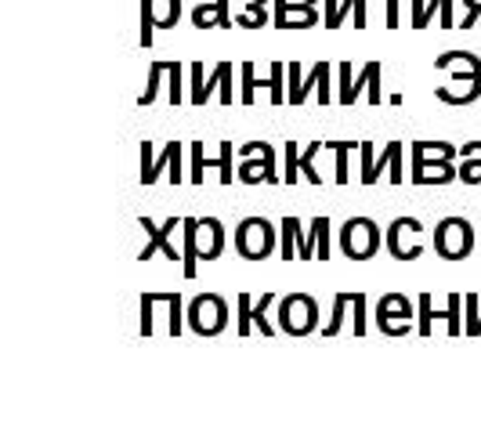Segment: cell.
<instances>
[{
	"instance_id": "6da1fadb",
	"label": "cell",
	"mask_w": 481,
	"mask_h": 434,
	"mask_svg": "<svg viewBox=\"0 0 481 434\" xmlns=\"http://www.w3.org/2000/svg\"><path fill=\"white\" fill-rule=\"evenodd\" d=\"M283 232H276V225L269 217H243L232 232V243H236V253L243 261H269L279 246Z\"/></svg>"
},
{
	"instance_id": "7a4b0ae2",
	"label": "cell",
	"mask_w": 481,
	"mask_h": 434,
	"mask_svg": "<svg viewBox=\"0 0 481 434\" xmlns=\"http://www.w3.org/2000/svg\"><path fill=\"white\" fill-rule=\"evenodd\" d=\"M185 322H188V330L199 334V337H218L228 326V301L221 293H199V297L188 301Z\"/></svg>"
},
{
	"instance_id": "3957f363",
	"label": "cell",
	"mask_w": 481,
	"mask_h": 434,
	"mask_svg": "<svg viewBox=\"0 0 481 434\" xmlns=\"http://www.w3.org/2000/svg\"><path fill=\"white\" fill-rule=\"evenodd\" d=\"M381 243H384V232H381V225L373 221V217H348V221L341 225V253L348 261L377 257Z\"/></svg>"
},
{
	"instance_id": "277c9868",
	"label": "cell",
	"mask_w": 481,
	"mask_h": 434,
	"mask_svg": "<svg viewBox=\"0 0 481 434\" xmlns=\"http://www.w3.org/2000/svg\"><path fill=\"white\" fill-rule=\"evenodd\" d=\"M474 246V225L467 217H442L435 225V253L442 261H467Z\"/></svg>"
},
{
	"instance_id": "5b68a950",
	"label": "cell",
	"mask_w": 481,
	"mask_h": 434,
	"mask_svg": "<svg viewBox=\"0 0 481 434\" xmlns=\"http://www.w3.org/2000/svg\"><path fill=\"white\" fill-rule=\"evenodd\" d=\"M239 171L236 178L243 185H276L279 174H276V149L269 141H246L239 145Z\"/></svg>"
},
{
	"instance_id": "8992f818",
	"label": "cell",
	"mask_w": 481,
	"mask_h": 434,
	"mask_svg": "<svg viewBox=\"0 0 481 434\" xmlns=\"http://www.w3.org/2000/svg\"><path fill=\"white\" fill-rule=\"evenodd\" d=\"M318 326V304L311 293H290L279 301V330L290 337H308Z\"/></svg>"
},
{
	"instance_id": "52a82bcc",
	"label": "cell",
	"mask_w": 481,
	"mask_h": 434,
	"mask_svg": "<svg viewBox=\"0 0 481 434\" xmlns=\"http://www.w3.org/2000/svg\"><path fill=\"white\" fill-rule=\"evenodd\" d=\"M181 221L185 217H167V225H156L152 217H138V225L145 229V239H148V246L138 253V261L145 264V261H152V253H164L171 264H185V250L174 246V232L181 229Z\"/></svg>"
},
{
	"instance_id": "ba28073f",
	"label": "cell",
	"mask_w": 481,
	"mask_h": 434,
	"mask_svg": "<svg viewBox=\"0 0 481 434\" xmlns=\"http://www.w3.org/2000/svg\"><path fill=\"white\" fill-rule=\"evenodd\" d=\"M420 236H423V221L420 217H398V221L388 229V236H384V243H388V253L395 257V261H416L420 253H423V243H420Z\"/></svg>"
},
{
	"instance_id": "9c48e42d",
	"label": "cell",
	"mask_w": 481,
	"mask_h": 434,
	"mask_svg": "<svg viewBox=\"0 0 481 434\" xmlns=\"http://www.w3.org/2000/svg\"><path fill=\"white\" fill-rule=\"evenodd\" d=\"M181 22V0H141V47H152L156 29H174Z\"/></svg>"
},
{
	"instance_id": "30bf717a",
	"label": "cell",
	"mask_w": 481,
	"mask_h": 434,
	"mask_svg": "<svg viewBox=\"0 0 481 434\" xmlns=\"http://www.w3.org/2000/svg\"><path fill=\"white\" fill-rule=\"evenodd\" d=\"M460 171L453 167V159L449 156H427V152H413V185L427 189V185H449L456 181Z\"/></svg>"
},
{
	"instance_id": "8fae6325",
	"label": "cell",
	"mask_w": 481,
	"mask_h": 434,
	"mask_svg": "<svg viewBox=\"0 0 481 434\" xmlns=\"http://www.w3.org/2000/svg\"><path fill=\"white\" fill-rule=\"evenodd\" d=\"M435 69L438 73H449L460 87L481 80V59H477V54H470V51H442L438 59H435Z\"/></svg>"
},
{
	"instance_id": "7c38bea8",
	"label": "cell",
	"mask_w": 481,
	"mask_h": 434,
	"mask_svg": "<svg viewBox=\"0 0 481 434\" xmlns=\"http://www.w3.org/2000/svg\"><path fill=\"white\" fill-rule=\"evenodd\" d=\"M196 253L199 261H218L225 253V225L218 217H196Z\"/></svg>"
},
{
	"instance_id": "4fadbf2b",
	"label": "cell",
	"mask_w": 481,
	"mask_h": 434,
	"mask_svg": "<svg viewBox=\"0 0 481 434\" xmlns=\"http://www.w3.org/2000/svg\"><path fill=\"white\" fill-rule=\"evenodd\" d=\"M192 26L196 29H228L232 26L228 0H199L192 8Z\"/></svg>"
},
{
	"instance_id": "5bb4252c",
	"label": "cell",
	"mask_w": 481,
	"mask_h": 434,
	"mask_svg": "<svg viewBox=\"0 0 481 434\" xmlns=\"http://www.w3.org/2000/svg\"><path fill=\"white\" fill-rule=\"evenodd\" d=\"M413 311H416V301H409L405 293H384L377 301V330L388 322H413Z\"/></svg>"
},
{
	"instance_id": "9a60e30c",
	"label": "cell",
	"mask_w": 481,
	"mask_h": 434,
	"mask_svg": "<svg viewBox=\"0 0 481 434\" xmlns=\"http://www.w3.org/2000/svg\"><path fill=\"white\" fill-rule=\"evenodd\" d=\"M272 26L276 29H311V26H318V4H301V8L276 4Z\"/></svg>"
},
{
	"instance_id": "2e32d148",
	"label": "cell",
	"mask_w": 481,
	"mask_h": 434,
	"mask_svg": "<svg viewBox=\"0 0 481 434\" xmlns=\"http://www.w3.org/2000/svg\"><path fill=\"white\" fill-rule=\"evenodd\" d=\"M213 91H221V101H225V105H232V62H218V66H213V73L206 76L203 91H196V94H192V105H203Z\"/></svg>"
},
{
	"instance_id": "e0dca14e",
	"label": "cell",
	"mask_w": 481,
	"mask_h": 434,
	"mask_svg": "<svg viewBox=\"0 0 481 434\" xmlns=\"http://www.w3.org/2000/svg\"><path fill=\"white\" fill-rule=\"evenodd\" d=\"M377 80H381V62H365V66H362V73H355L351 87H348V91H341V105L358 101V94H362V91H369Z\"/></svg>"
},
{
	"instance_id": "ac0fdd59",
	"label": "cell",
	"mask_w": 481,
	"mask_h": 434,
	"mask_svg": "<svg viewBox=\"0 0 481 434\" xmlns=\"http://www.w3.org/2000/svg\"><path fill=\"white\" fill-rule=\"evenodd\" d=\"M178 149H185V145H181V141H167V145H164V152L152 156V163H148V167L141 171V185H156V181H159V174L171 171V163H174Z\"/></svg>"
},
{
	"instance_id": "d6986e66",
	"label": "cell",
	"mask_w": 481,
	"mask_h": 434,
	"mask_svg": "<svg viewBox=\"0 0 481 434\" xmlns=\"http://www.w3.org/2000/svg\"><path fill=\"white\" fill-rule=\"evenodd\" d=\"M178 301V293H159V301H156V293H141V337H152V330H156V308L159 304H167V311H171V304Z\"/></svg>"
},
{
	"instance_id": "ffe728a7",
	"label": "cell",
	"mask_w": 481,
	"mask_h": 434,
	"mask_svg": "<svg viewBox=\"0 0 481 434\" xmlns=\"http://www.w3.org/2000/svg\"><path fill=\"white\" fill-rule=\"evenodd\" d=\"M402 141H388V149L377 156V171H391V185H402L405 181V171H402Z\"/></svg>"
},
{
	"instance_id": "44dd1931",
	"label": "cell",
	"mask_w": 481,
	"mask_h": 434,
	"mask_svg": "<svg viewBox=\"0 0 481 434\" xmlns=\"http://www.w3.org/2000/svg\"><path fill=\"white\" fill-rule=\"evenodd\" d=\"M181 246H185V279H196V268H199V253H196V217H185L181 221Z\"/></svg>"
},
{
	"instance_id": "7402d4cb",
	"label": "cell",
	"mask_w": 481,
	"mask_h": 434,
	"mask_svg": "<svg viewBox=\"0 0 481 434\" xmlns=\"http://www.w3.org/2000/svg\"><path fill=\"white\" fill-rule=\"evenodd\" d=\"M460 156H463L460 181H463V185H481V141H467Z\"/></svg>"
},
{
	"instance_id": "603a6c76",
	"label": "cell",
	"mask_w": 481,
	"mask_h": 434,
	"mask_svg": "<svg viewBox=\"0 0 481 434\" xmlns=\"http://www.w3.org/2000/svg\"><path fill=\"white\" fill-rule=\"evenodd\" d=\"M438 94V101H445V105H470V101H477L481 98V80L477 84H467V87H438L435 91Z\"/></svg>"
},
{
	"instance_id": "cb8c5ba5",
	"label": "cell",
	"mask_w": 481,
	"mask_h": 434,
	"mask_svg": "<svg viewBox=\"0 0 481 434\" xmlns=\"http://www.w3.org/2000/svg\"><path fill=\"white\" fill-rule=\"evenodd\" d=\"M358 145H362V141H326V149L337 156V174H333V181H337L341 189L348 185V156H351Z\"/></svg>"
},
{
	"instance_id": "d4e9b609",
	"label": "cell",
	"mask_w": 481,
	"mask_h": 434,
	"mask_svg": "<svg viewBox=\"0 0 481 434\" xmlns=\"http://www.w3.org/2000/svg\"><path fill=\"white\" fill-rule=\"evenodd\" d=\"M318 149H326V141H308V145H304V152H301V174H304L315 189H323V174H318V167H315Z\"/></svg>"
},
{
	"instance_id": "484cf974",
	"label": "cell",
	"mask_w": 481,
	"mask_h": 434,
	"mask_svg": "<svg viewBox=\"0 0 481 434\" xmlns=\"http://www.w3.org/2000/svg\"><path fill=\"white\" fill-rule=\"evenodd\" d=\"M460 311H463V297L460 293H449V304L438 311L435 308V318H442L449 326V337H460L463 334V326H460Z\"/></svg>"
},
{
	"instance_id": "4316f807",
	"label": "cell",
	"mask_w": 481,
	"mask_h": 434,
	"mask_svg": "<svg viewBox=\"0 0 481 434\" xmlns=\"http://www.w3.org/2000/svg\"><path fill=\"white\" fill-rule=\"evenodd\" d=\"M351 297H355V293H337V297H333V315H330V322L323 326V337H337V334L344 330V315H348Z\"/></svg>"
},
{
	"instance_id": "83f0119b",
	"label": "cell",
	"mask_w": 481,
	"mask_h": 434,
	"mask_svg": "<svg viewBox=\"0 0 481 434\" xmlns=\"http://www.w3.org/2000/svg\"><path fill=\"white\" fill-rule=\"evenodd\" d=\"M416 311H420V326H416V337H431V330H435V301H431V293H420L416 297Z\"/></svg>"
},
{
	"instance_id": "f1b7e54d",
	"label": "cell",
	"mask_w": 481,
	"mask_h": 434,
	"mask_svg": "<svg viewBox=\"0 0 481 434\" xmlns=\"http://www.w3.org/2000/svg\"><path fill=\"white\" fill-rule=\"evenodd\" d=\"M164 80H167V62H152V66H148V84H145V91H141V98H138L141 108L156 101V91H159V84H164Z\"/></svg>"
},
{
	"instance_id": "f546056e",
	"label": "cell",
	"mask_w": 481,
	"mask_h": 434,
	"mask_svg": "<svg viewBox=\"0 0 481 434\" xmlns=\"http://www.w3.org/2000/svg\"><path fill=\"white\" fill-rule=\"evenodd\" d=\"M246 12L236 19V26H243V29H264V26H269L272 19H269V12H264V4H261V0H246Z\"/></svg>"
},
{
	"instance_id": "4dcf8cb0",
	"label": "cell",
	"mask_w": 481,
	"mask_h": 434,
	"mask_svg": "<svg viewBox=\"0 0 481 434\" xmlns=\"http://www.w3.org/2000/svg\"><path fill=\"white\" fill-rule=\"evenodd\" d=\"M358 156H362V185H377L381 181V171H377V152H373V145L369 141H362L358 145Z\"/></svg>"
},
{
	"instance_id": "1f68e13d",
	"label": "cell",
	"mask_w": 481,
	"mask_h": 434,
	"mask_svg": "<svg viewBox=\"0 0 481 434\" xmlns=\"http://www.w3.org/2000/svg\"><path fill=\"white\" fill-rule=\"evenodd\" d=\"M236 330H239V337H250V330H253V301H250V293L236 297Z\"/></svg>"
},
{
	"instance_id": "d6a6232c",
	"label": "cell",
	"mask_w": 481,
	"mask_h": 434,
	"mask_svg": "<svg viewBox=\"0 0 481 434\" xmlns=\"http://www.w3.org/2000/svg\"><path fill=\"white\" fill-rule=\"evenodd\" d=\"M283 163H286L283 181L293 189V185H297V178H301V149H297V141H293V138H290V141H286V149H283Z\"/></svg>"
},
{
	"instance_id": "836d02e7",
	"label": "cell",
	"mask_w": 481,
	"mask_h": 434,
	"mask_svg": "<svg viewBox=\"0 0 481 434\" xmlns=\"http://www.w3.org/2000/svg\"><path fill=\"white\" fill-rule=\"evenodd\" d=\"M290 73H286V66L283 62H272V69H269V94H272V105H286L290 98H286V91H283V80H286Z\"/></svg>"
},
{
	"instance_id": "e575fe53",
	"label": "cell",
	"mask_w": 481,
	"mask_h": 434,
	"mask_svg": "<svg viewBox=\"0 0 481 434\" xmlns=\"http://www.w3.org/2000/svg\"><path fill=\"white\" fill-rule=\"evenodd\" d=\"M239 73H243L239 105H253V98H257V69H253V62H243V66H239Z\"/></svg>"
},
{
	"instance_id": "d590c367",
	"label": "cell",
	"mask_w": 481,
	"mask_h": 434,
	"mask_svg": "<svg viewBox=\"0 0 481 434\" xmlns=\"http://www.w3.org/2000/svg\"><path fill=\"white\" fill-rule=\"evenodd\" d=\"M206 167L221 171V189L232 185V141H221V159H206Z\"/></svg>"
},
{
	"instance_id": "8d00e7d4",
	"label": "cell",
	"mask_w": 481,
	"mask_h": 434,
	"mask_svg": "<svg viewBox=\"0 0 481 434\" xmlns=\"http://www.w3.org/2000/svg\"><path fill=\"white\" fill-rule=\"evenodd\" d=\"M279 232H283V239H279V253H283V261L297 257V236H293V217H283V221H279Z\"/></svg>"
},
{
	"instance_id": "74e56055",
	"label": "cell",
	"mask_w": 481,
	"mask_h": 434,
	"mask_svg": "<svg viewBox=\"0 0 481 434\" xmlns=\"http://www.w3.org/2000/svg\"><path fill=\"white\" fill-rule=\"evenodd\" d=\"M181 80H185V69L178 62H167V94H171V105H181Z\"/></svg>"
},
{
	"instance_id": "f35d334b",
	"label": "cell",
	"mask_w": 481,
	"mask_h": 434,
	"mask_svg": "<svg viewBox=\"0 0 481 434\" xmlns=\"http://www.w3.org/2000/svg\"><path fill=\"white\" fill-rule=\"evenodd\" d=\"M188 156H192V185H203V171H206V156H203V141H192L188 145Z\"/></svg>"
},
{
	"instance_id": "ab89813d",
	"label": "cell",
	"mask_w": 481,
	"mask_h": 434,
	"mask_svg": "<svg viewBox=\"0 0 481 434\" xmlns=\"http://www.w3.org/2000/svg\"><path fill=\"white\" fill-rule=\"evenodd\" d=\"M413 152H427V156H449L456 159V149L449 141H413Z\"/></svg>"
},
{
	"instance_id": "60d3db41",
	"label": "cell",
	"mask_w": 481,
	"mask_h": 434,
	"mask_svg": "<svg viewBox=\"0 0 481 434\" xmlns=\"http://www.w3.org/2000/svg\"><path fill=\"white\" fill-rule=\"evenodd\" d=\"M351 311H355L351 334H355V337H365V293H355V297H351Z\"/></svg>"
},
{
	"instance_id": "b9f144b4",
	"label": "cell",
	"mask_w": 481,
	"mask_h": 434,
	"mask_svg": "<svg viewBox=\"0 0 481 434\" xmlns=\"http://www.w3.org/2000/svg\"><path fill=\"white\" fill-rule=\"evenodd\" d=\"M318 76H323V66L315 62V69H311V73H308V76L301 80V87H297V94L290 98V105H301V101L308 98V91H315V87H318Z\"/></svg>"
},
{
	"instance_id": "7bdbcfd3",
	"label": "cell",
	"mask_w": 481,
	"mask_h": 434,
	"mask_svg": "<svg viewBox=\"0 0 481 434\" xmlns=\"http://www.w3.org/2000/svg\"><path fill=\"white\" fill-rule=\"evenodd\" d=\"M318 66H323V76H318V105H330L333 101V94H330V76H333V66L330 62H318Z\"/></svg>"
},
{
	"instance_id": "ee69618b",
	"label": "cell",
	"mask_w": 481,
	"mask_h": 434,
	"mask_svg": "<svg viewBox=\"0 0 481 434\" xmlns=\"http://www.w3.org/2000/svg\"><path fill=\"white\" fill-rule=\"evenodd\" d=\"M413 4V29H427V0H409Z\"/></svg>"
},
{
	"instance_id": "f6af8a7d",
	"label": "cell",
	"mask_w": 481,
	"mask_h": 434,
	"mask_svg": "<svg viewBox=\"0 0 481 434\" xmlns=\"http://www.w3.org/2000/svg\"><path fill=\"white\" fill-rule=\"evenodd\" d=\"M381 334L384 337H405V334H413V322H388V326H381Z\"/></svg>"
},
{
	"instance_id": "bcb514c9",
	"label": "cell",
	"mask_w": 481,
	"mask_h": 434,
	"mask_svg": "<svg viewBox=\"0 0 481 434\" xmlns=\"http://www.w3.org/2000/svg\"><path fill=\"white\" fill-rule=\"evenodd\" d=\"M463 8H467V15H463V29H470V26L481 19V0H463Z\"/></svg>"
},
{
	"instance_id": "7dc6e473",
	"label": "cell",
	"mask_w": 481,
	"mask_h": 434,
	"mask_svg": "<svg viewBox=\"0 0 481 434\" xmlns=\"http://www.w3.org/2000/svg\"><path fill=\"white\" fill-rule=\"evenodd\" d=\"M402 26V0H388V29Z\"/></svg>"
},
{
	"instance_id": "c3c4849f",
	"label": "cell",
	"mask_w": 481,
	"mask_h": 434,
	"mask_svg": "<svg viewBox=\"0 0 481 434\" xmlns=\"http://www.w3.org/2000/svg\"><path fill=\"white\" fill-rule=\"evenodd\" d=\"M438 22H442L445 29H453V26H456V15H453V0H442V12H438Z\"/></svg>"
},
{
	"instance_id": "681fc988",
	"label": "cell",
	"mask_w": 481,
	"mask_h": 434,
	"mask_svg": "<svg viewBox=\"0 0 481 434\" xmlns=\"http://www.w3.org/2000/svg\"><path fill=\"white\" fill-rule=\"evenodd\" d=\"M286 73H290V98H293V94H297V87H301V80H304V76H301L304 69H301L297 62H290V66H286Z\"/></svg>"
},
{
	"instance_id": "f907efd6",
	"label": "cell",
	"mask_w": 481,
	"mask_h": 434,
	"mask_svg": "<svg viewBox=\"0 0 481 434\" xmlns=\"http://www.w3.org/2000/svg\"><path fill=\"white\" fill-rule=\"evenodd\" d=\"M188 73H192V94H196V91H203V84H206V76H203V62H192V66H188Z\"/></svg>"
},
{
	"instance_id": "816d5d0a",
	"label": "cell",
	"mask_w": 481,
	"mask_h": 434,
	"mask_svg": "<svg viewBox=\"0 0 481 434\" xmlns=\"http://www.w3.org/2000/svg\"><path fill=\"white\" fill-rule=\"evenodd\" d=\"M351 22H355V29H365V26H369V19H365V0H355V15H351Z\"/></svg>"
},
{
	"instance_id": "f5cc1de1",
	"label": "cell",
	"mask_w": 481,
	"mask_h": 434,
	"mask_svg": "<svg viewBox=\"0 0 481 434\" xmlns=\"http://www.w3.org/2000/svg\"><path fill=\"white\" fill-rule=\"evenodd\" d=\"M181 156H185V149H178V156H174V163H171V185H181Z\"/></svg>"
},
{
	"instance_id": "db71d44e",
	"label": "cell",
	"mask_w": 481,
	"mask_h": 434,
	"mask_svg": "<svg viewBox=\"0 0 481 434\" xmlns=\"http://www.w3.org/2000/svg\"><path fill=\"white\" fill-rule=\"evenodd\" d=\"M276 4H286V8H301V4H318V0H276Z\"/></svg>"
},
{
	"instance_id": "11a10c76",
	"label": "cell",
	"mask_w": 481,
	"mask_h": 434,
	"mask_svg": "<svg viewBox=\"0 0 481 434\" xmlns=\"http://www.w3.org/2000/svg\"><path fill=\"white\" fill-rule=\"evenodd\" d=\"M261 4H269V0H261Z\"/></svg>"
},
{
	"instance_id": "9f6ffc18",
	"label": "cell",
	"mask_w": 481,
	"mask_h": 434,
	"mask_svg": "<svg viewBox=\"0 0 481 434\" xmlns=\"http://www.w3.org/2000/svg\"><path fill=\"white\" fill-rule=\"evenodd\" d=\"M477 232H481V229H477ZM477 253H481V250H477Z\"/></svg>"
}]
</instances>
